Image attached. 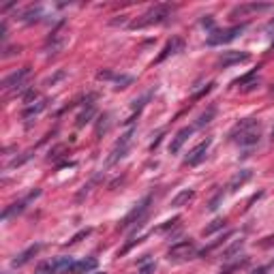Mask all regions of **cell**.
<instances>
[{
    "instance_id": "obj_1",
    "label": "cell",
    "mask_w": 274,
    "mask_h": 274,
    "mask_svg": "<svg viewBox=\"0 0 274 274\" xmlns=\"http://www.w3.org/2000/svg\"><path fill=\"white\" fill-rule=\"evenodd\" d=\"M229 137H232L236 144H240L242 148H253V146L259 144L261 126H259V122H257L255 118H244L232 128Z\"/></svg>"
},
{
    "instance_id": "obj_2",
    "label": "cell",
    "mask_w": 274,
    "mask_h": 274,
    "mask_svg": "<svg viewBox=\"0 0 274 274\" xmlns=\"http://www.w3.org/2000/svg\"><path fill=\"white\" fill-rule=\"evenodd\" d=\"M171 11H174V7H171V4H156V7L148 9L146 13L142 15V20L133 21L131 28H144V26L161 24V21H165L167 18H169V15H171Z\"/></svg>"
},
{
    "instance_id": "obj_3",
    "label": "cell",
    "mask_w": 274,
    "mask_h": 274,
    "mask_svg": "<svg viewBox=\"0 0 274 274\" xmlns=\"http://www.w3.org/2000/svg\"><path fill=\"white\" fill-rule=\"evenodd\" d=\"M150 201H152V195H146L139 204L133 208L128 214L125 216V221L118 225V229H126V227H131V225H135V227H142L144 225V221H146V214H148V208H150Z\"/></svg>"
},
{
    "instance_id": "obj_4",
    "label": "cell",
    "mask_w": 274,
    "mask_h": 274,
    "mask_svg": "<svg viewBox=\"0 0 274 274\" xmlns=\"http://www.w3.org/2000/svg\"><path fill=\"white\" fill-rule=\"evenodd\" d=\"M197 253V247H195L193 240H182V242H176L171 244L169 251H167V259L169 261H187L195 257Z\"/></svg>"
},
{
    "instance_id": "obj_5",
    "label": "cell",
    "mask_w": 274,
    "mask_h": 274,
    "mask_svg": "<svg viewBox=\"0 0 274 274\" xmlns=\"http://www.w3.org/2000/svg\"><path fill=\"white\" fill-rule=\"evenodd\" d=\"M133 135H135V128H128L125 135H122V137L118 139V142H116L114 150H111V156L107 159V163H109V165L118 163L120 159H125V156L128 154V150H131V144H133Z\"/></svg>"
},
{
    "instance_id": "obj_6",
    "label": "cell",
    "mask_w": 274,
    "mask_h": 274,
    "mask_svg": "<svg viewBox=\"0 0 274 274\" xmlns=\"http://www.w3.org/2000/svg\"><path fill=\"white\" fill-rule=\"evenodd\" d=\"M64 43H66V24H64V21H60V24L52 30V35L47 37L45 52L47 54H58L60 49L64 47Z\"/></svg>"
},
{
    "instance_id": "obj_7",
    "label": "cell",
    "mask_w": 274,
    "mask_h": 274,
    "mask_svg": "<svg viewBox=\"0 0 274 274\" xmlns=\"http://www.w3.org/2000/svg\"><path fill=\"white\" fill-rule=\"evenodd\" d=\"M247 28V24H240V26H233V28H227V30H214L210 32L208 37V45H223V43H229L233 41L240 32Z\"/></svg>"
},
{
    "instance_id": "obj_8",
    "label": "cell",
    "mask_w": 274,
    "mask_h": 274,
    "mask_svg": "<svg viewBox=\"0 0 274 274\" xmlns=\"http://www.w3.org/2000/svg\"><path fill=\"white\" fill-rule=\"evenodd\" d=\"M28 75H30V66H21V69L18 71H13L11 75L4 77V82H2V88L4 90H13V88H24V82L28 80Z\"/></svg>"
},
{
    "instance_id": "obj_9",
    "label": "cell",
    "mask_w": 274,
    "mask_h": 274,
    "mask_svg": "<svg viewBox=\"0 0 274 274\" xmlns=\"http://www.w3.org/2000/svg\"><path fill=\"white\" fill-rule=\"evenodd\" d=\"M210 144H212V139H206V142H201L197 144L191 152L187 154V159H184V165H189V167H195V165H199L201 161L206 159V154H208V148H210Z\"/></svg>"
},
{
    "instance_id": "obj_10",
    "label": "cell",
    "mask_w": 274,
    "mask_h": 274,
    "mask_svg": "<svg viewBox=\"0 0 274 274\" xmlns=\"http://www.w3.org/2000/svg\"><path fill=\"white\" fill-rule=\"evenodd\" d=\"M39 195H41V191H39V189H35V191H32L30 195H26V197L21 199V201H15V204H11L9 208H4V212H2V221H9L13 214H20V212H24V208H26L28 201L35 199V197H39Z\"/></svg>"
},
{
    "instance_id": "obj_11",
    "label": "cell",
    "mask_w": 274,
    "mask_h": 274,
    "mask_svg": "<svg viewBox=\"0 0 274 274\" xmlns=\"http://www.w3.org/2000/svg\"><path fill=\"white\" fill-rule=\"evenodd\" d=\"M193 131H195V126H182L180 131H178L176 135H174V139H171V144H169V152H171V154L180 152V148L184 146V142H187V139L193 135Z\"/></svg>"
},
{
    "instance_id": "obj_12",
    "label": "cell",
    "mask_w": 274,
    "mask_h": 274,
    "mask_svg": "<svg viewBox=\"0 0 274 274\" xmlns=\"http://www.w3.org/2000/svg\"><path fill=\"white\" fill-rule=\"evenodd\" d=\"M94 268H97V259L94 257H88V259H82V261L73 259V264L66 268L64 274H86V272L94 270Z\"/></svg>"
},
{
    "instance_id": "obj_13",
    "label": "cell",
    "mask_w": 274,
    "mask_h": 274,
    "mask_svg": "<svg viewBox=\"0 0 274 274\" xmlns=\"http://www.w3.org/2000/svg\"><path fill=\"white\" fill-rule=\"evenodd\" d=\"M247 60H249V54L247 52H225L219 58V66L227 69V66L238 64V63H247Z\"/></svg>"
},
{
    "instance_id": "obj_14",
    "label": "cell",
    "mask_w": 274,
    "mask_h": 274,
    "mask_svg": "<svg viewBox=\"0 0 274 274\" xmlns=\"http://www.w3.org/2000/svg\"><path fill=\"white\" fill-rule=\"evenodd\" d=\"M182 47H184V41L180 37H174L169 43L163 47V52L159 54V58H156V63H163L165 58H169V56H174V54H178V52H182Z\"/></svg>"
},
{
    "instance_id": "obj_15",
    "label": "cell",
    "mask_w": 274,
    "mask_h": 274,
    "mask_svg": "<svg viewBox=\"0 0 274 274\" xmlns=\"http://www.w3.org/2000/svg\"><path fill=\"white\" fill-rule=\"evenodd\" d=\"M41 249H43V244H32V247H28V249L24 251V253H20L18 257H15V259L11 261V264H13V268H21V266H26L28 261H30L32 257H35Z\"/></svg>"
},
{
    "instance_id": "obj_16",
    "label": "cell",
    "mask_w": 274,
    "mask_h": 274,
    "mask_svg": "<svg viewBox=\"0 0 274 274\" xmlns=\"http://www.w3.org/2000/svg\"><path fill=\"white\" fill-rule=\"evenodd\" d=\"M251 176H253V171H251V169H242V171H238V174L233 176L232 180H229V184H227V191H229V193H236L244 182H249V180H251Z\"/></svg>"
},
{
    "instance_id": "obj_17",
    "label": "cell",
    "mask_w": 274,
    "mask_h": 274,
    "mask_svg": "<svg viewBox=\"0 0 274 274\" xmlns=\"http://www.w3.org/2000/svg\"><path fill=\"white\" fill-rule=\"evenodd\" d=\"M264 9H270V4H264V2H251V4H240L232 11V18L236 15H247V13H253V11H264Z\"/></svg>"
},
{
    "instance_id": "obj_18",
    "label": "cell",
    "mask_w": 274,
    "mask_h": 274,
    "mask_svg": "<svg viewBox=\"0 0 274 274\" xmlns=\"http://www.w3.org/2000/svg\"><path fill=\"white\" fill-rule=\"evenodd\" d=\"M242 249H244V240L240 238L232 244V247H227L225 251H223V261H232V259H236V257H240Z\"/></svg>"
},
{
    "instance_id": "obj_19",
    "label": "cell",
    "mask_w": 274,
    "mask_h": 274,
    "mask_svg": "<svg viewBox=\"0 0 274 274\" xmlns=\"http://www.w3.org/2000/svg\"><path fill=\"white\" fill-rule=\"evenodd\" d=\"M47 107V101L45 99H39L37 103H32V105H26L24 107V111H21V116L28 120V118H32V116H39L43 109Z\"/></svg>"
},
{
    "instance_id": "obj_20",
    "label": "cell",
    "mask_w": 274,
    "mask_h": 274,
    "mask_svg": "<svg viewBox=\"0 0 274 274\" xmlns=\"http://www.w3.org/2000/svg\"><path fill=\"white\" fill-rule=\"evenodd\" d=\"M41 15H43V9H41V4H32V7H28L24 13H21V21H26V24H35V21L41 20Z\"/></svg>"
},
{
    "instance_id": "obj_21",
    "label": "cell",
    "mask_w": 274,
    "mask_h": 274,
    "mask_svg": "<svg viewBox=\"0 0 274 274\" xmlns=\"http://www.w3.org/2000/svg\"><path fill=\"white\" fill-rule=\"evenodd\" d=\"M94 114H97L94 105H92V103H88V105H86V109H82V111H80V116H77V126H84L86 122H90V120L94 118Z\"/></svg>"
},
{
    "instance_id": "obj_22",
    "label": "cell",
    "mask_w": 274,
    "mask_h": 274,
    "mask_svg": "<svg viewBox=\"0 0 274 274\" xmlns=\"http://www.w3.org/2000/svg\"><path fill=\"white\" fill-rule=\"evenodd\" d=\"M193 197H195V193L189 191V189H187V191H180L174 199H171V206H174V208H182V206L189 204V201H191Z\"/></svg>"
},
{
    "instance_id": "obj_23",
    "label": "cell",
    "mask_w": 274,
    "mask_h": 274,
    "mask_svg": "<svg viewBox=\"0 0 274 274\" xmlns=\"http://www.w3.org/2000/svg\"><path fill=\"white\" fill-rule=\"evenodd\" d=\"M109 118H111L109 114H103V116H99L97 128H94V133H97V137H101V135H103V133H107V128H109Z\"/></svg>"
},
{
    "instance_id": "obj_24",
    "label": "cell",
    "mask_w": 274,
    "mask_h": 274,
    "mask_svg": "<svg viewBox=\"0 0 274 274\" xmlns=\"http://www.w3.org/2000/svg\"><path fill=\"white\" fill-rule=\"evenodd\" d=\"M225 225H227V221H225V219H214L208 227H204V232H201V233H204V236H212V233L219 232V229H223Z\"/></svg>"
},
{
    "instance_id": "obj_25",
    "label": "cell",
    "mask_w": 274,
    "mask_h": 274,
    "mask_svg": "<svg viewBox=\"0 0 274 274\" xmlns=\"http://www.w3.org/2000/svg\"><path fill=\"white\" fill-rule=\"evenodd\" d=\"M214 114H216V109H214V107H208V109L204 111V114L199 116V120H197V125H195V126H206V125H210L212 118H214Z\"/></svg>"
},
{
    "instance_id": "obj_26",
    "label": "cell",
    "mask_w": 274,
    "mask_h": 274,
    "mask_svg": "<svg viewBox=\"0 0 274 274\" xmlns=\"http://www.w3.org/2000/svg\"><path fill=\"white\" fill-rule=\"evenodd\" d=\"M90 232H92V229H90V227H86V229H82V232H77V233H75V236H73V238H71V240H69V242H66V247H71V244H77V242H82V240H84V238H86V236H90Z\"/></svg>"
},
{
    "instance_id": "obj_27",
    "label": "cell",
    "mask_w": 274,
    "mask_h": 274,
    "mask_svg": "<svg viewBox=\"0 0 274 274\" xmlns=\"http://www.w3.org/2000/svg\"><path fill=\"white\" fill-rule=\"evenodd\" d=\"M139 264H142V272L139 274H152L154 272V264L148 259V255H144V259L139 261Z\"/></svg>"
},
{
    "instance_id": "obj_28",
    "label": "cell",
    "mask_w": 274,
    "mask_h": 274,
    "mask_svg": "<svg viewBox=\"0 0 274 274\" xmlns=\"http://www.w3.org/2000/svg\"><path fill=\"white\" fill-rule=\"evenodd\" d=\"M244 264H247V257H244L242 261H233V264H229V266L225 268V270H221V274H232V272H236L238 268H242Z\"/></svg>"
},
{
    "instance_id": "obj_29",
    "label": "cell",
    "mask_w": 274,
    "mask_h": 274,
    "mask_svg": "<svg viewBox=\"0 0 274 274\" xmlns=\"http://www.w3.org/2000/svg\"><path fill=\"white\" fill-rule=\"evenodd\" d=\"M94 180H97V178H92V180L90 182H88V184H84V187H82V191L80 193H77V201H82L84 197H86V195L88 193H90V189H92V184H94Z\"/></svg>"
},
{
    "instance_id": "obj_30",
    "label": "cell",
    "mask_w": 274,
    "mask_h": 274,
    "mask_svg": "<svg viewBox=\"0 0 274 274\" xmlns=\"http://www.w3.org/2000/svg\"><path fill=\"white\" fill-rule=\"evenodd\" d=\"M37 97H39V92L35 90V88H30V90H28V92L24 94V103H26V105H32Z\"/></svg>"
},
{
    "instance_id": "obj_31",
    "label": "cell",
    "mask_w": 274,
    "mask_h": 274,
    "mask_svg": "<svg viewBox=\"0 0 274 274\" xmlns=\"http://www.w3.org/2000/svg\"><path fill=\"white\" fill-rule=\"evenodd\" d=\"M114 80H116V84H118V86H116V88H118V90H120V88H126L128 84L133 82L128 75H120V77H114Z\"/></svg>"
},
{
    "instance_id": "obj_32",
    "label": "cell",
    "mask_w": 274,
    "mask_h": 274,
    "mask_svg": "<svg viewBox=\"0 0 274 274\" xmlns=\"http://www.w3.org/2000/svg\"><path fill=\"white\" fill-rule=\"evenodd\" d=\"M221 199H223V191H219V193L214 195V197H212V201L208 204V208H210V210H216V208H219V204H221Z\"/></svg>"
},
{
    "instance_id": "obj_33",
    "label": "cell",
    "mask_w": 274,
    "mask_h": 274,
    "mask_svg": "<svg viewBox=\"0 0 274 274\" xmlns=\"http://www.w3.org/2000/svg\"><path fill=\"white\" fill-rule=\"evenodd\" d=\"M201 26H204V28H210V30L214 32V20H212V15H206V18L201 20Z\"/></svg>"
},
{
    "instance_id": "obj_34",
    "label": "cell",
    "mask_w": 274,
    "mask_h": 274,
    "mask_svg": "<svg viewBox=\"0 0 274 274\" xmlns=\"http://www.w3.org/2000/svg\"><path fill=\"white\" fill-rule=\"evenodd\" d=\"M66 73H64V71H58V73H56V75H52V77H49V80H47V84H52V86H54V84L56 82H58V80H63V77H64Z\"/></svg>"
},
{
    "instance_id": "obj_35",
    "label": "cell",
    "mask_w": 274,
    "mask_h": 274,
    "mask_svg": "<svg viewBox=\"0 0 274 274\" xmlns=\"http://www.w3.org/2000/svg\"><path fill=\"white\" fill-rule=\"evenodd\" d=\"M178 223H180V219H178V216H176V219H171V221H167L165 225L161 227V232H167V229H169V227H174V225H178Z\"/></svg>"
},
{
    "instance_id": "obj_36",
    "label": "cell",
    "mask_w": 274,
    "mask_h": 274,
    "mask_svg": "<svg viewBox=\"0 0 274 274\" xmlns=\"http://www.w3.org/2000/svg\"><path fill=\"white\" fill-rule=\"evenodd\" d=\"M272 244H274V236H268V238H264V242H261V247H272Z\"/></svg>"
},
{
    "instance_id": "obj_37",
    "label": "cell",
    "mask_w": 274,
    "mask_h": 274,
    "mask_svg": "<svg viewBox=\"0 0 274 274\" xmlns=\"http://www.w3.org/2000/svg\"><path fill=\"white\" fill-rule=\"evenodd\" d=\"M111 77H114V75H111L109 71H101V73H99V80H111Z\"/></svg>"
},
{
    "instance_id": "obj_38",
    "label": "cell",
    "mask_w": 274,
    "mask_h": 274,
    "mask_svg": "<svg viewBox=\"0 0 274 274\" xmlns=\"http://www.w3.org/2000/svg\"><path fill=\"white\" fill-rule=\"evenodd\" d=\"M253 274H266V268H257V270Z\"/></svg>"
},
{
    "instance_id": "obj_39",
    "label": "cell",
    "mask_w": 274,
    "mask_h": 274,
    "mask_svg": "<svg viewBox=\"0 0 274 274\" xmlns=\"http://www.w3.org/2000/svg\"><path fill=\"white\" fill-rule=\"evenodd\" d=\"M270 52H274V41H272V45H270Z\"/></svg>"
},
{
    "instance_id": "obj_40",
    "label": "cell",
    "mask_w": 274,
    "mask_h": 274,
    "mask_svg": "<svg viewBox=\"0 0 274 274\" xmlns=\"http://www.w3.org/2000/svg\"><path fill=\"white\" fill-rule=\"evenodd\" d=\"M94 274H105V272H94Z\"/></svg>"
}]
</instances>
